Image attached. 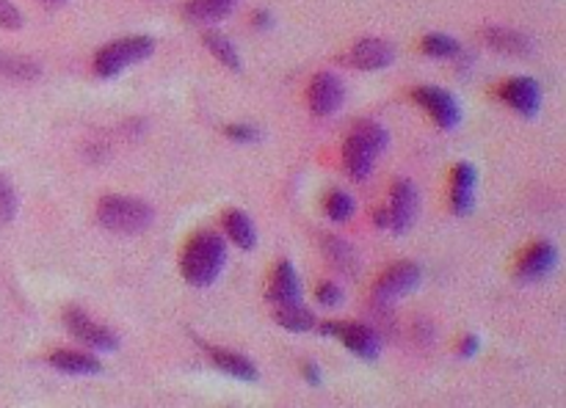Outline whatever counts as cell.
Here are the masks:
<instances>
[{"instance_id":"6da1fadb","label":"cell","mask_w":566,"mask_h":408,"mask_svg":"<svg viewBox=\"0 0 566 408\" xmlns=\"http://www.w3.org/2000/svg\"><path fill=\"white\" fill-rule=\"evenodd\" d=\"M224 265H227V243L222 235L211 229L193 235L182 254V276L188 285L211 287L222 276Z\"/></svg>"},{"instance_id":"7a4b0ae2","label":"cell","mask_w":566,"mask_h":408,"mask_svg":"<svg viewBox=\"0 0 566 408\" xmlns=\"http://www.w3.org/2000/svg\"><path fill=\"white\" fill-rule=\"evenodd\" d=\"M97 221L114 235H139L152 224V207L133 196H106L97 207Z\"/></svg>"},{"instance_id":"3957f363","label":"cell","mask_w":566,"mask_h":408,"mask_svg":"<svg viewBox=\"0 0 566 408\" xmlns=\"http://www.w3.org/2000/svg\"><path fill=\"white\" fill-rule=\"evenodd\" d=\"M152 50H155V41L150 36H128V39L111 41L94 56V72L99 77H117L128 67L150 59Z\"/></svg>"},{"instance_id":"277c9868","label":"cell","mask_w":566,"mask_h":408,"mask_svg":"<svg viewBox=\"0 0 566 408\" xmlns=\"http://www.w3.org/2000/svg\"><path fill=\"white\" fill-rule=\"evenodd\" d=\"M318 332L323 337H338L351 353L365 359V362H374L381 353V337L376 334V328L365 326V323H323Z\"/></svg>"},{"instance_id":"5b68a950","label":"cell","mask_w":566,"mask_h":408,"mask_svg":"<svg viewBox=\"0 0 566 408\" xmlns=\"http://www.w3.org/2000/svg\"><path fill=\"white\" fill-rule=\"evenodd\" d=\"M64 321H67V328H70L72 337H75L78 343L86 345V348L106 350V353L119 350L117 334H114L108 326H103V323L92 321V317H89L83 310H70L67 312Z\"/></svg>"},{"instance_id":"8992f818","label":"cell","mask_w":566,"mask_h":408,"mask_svg":"<svg viewBox=\"0 0 566 408\" xmlns=\"http://www.w3.org/2000/svg\"><path fill=\"white\" fill-rule=\"evenodd\" d=\"M390 229L392 232L403 235L412 224H415L417 211H421V196H417V188L415 182L409 180H398L392 185L390 193Z\"/></svg>"},{"instance_id":"52a82bcc","label":"cell","mask_w":566,"mask_h":408,"mask_svg":"<svg viewBox=\"0 0 566 408\" xmlns=\"http://www.w3.org/2000/svg\"><path fill=\"white\" fill-rule=\"evenodd\" d=\"M307 99H310V111L316 117H332V113L340 111L345 99L343 81L338 75H332V72H321V75L313 77Z\"/></svg>"},{"instance_id":"ba28073f","label":"cell","mask_w":566,"mask_h":408,"mask_svg":"<svg viewBox=\"0 0 566 408\" xmlns=\"http://www.w3.org/2000/svg\"><path fill=\"white\" fill-rule=\"evenodd\" d=\"M415 99L432 113L434 122L439 124L443 130H453L456 124L461 122V108L456 103L453 94H448L445 88L437 86H421L415 92Z\"/></svg>"},{"instance_id":"9c48e42d","label":"cell","mask_w":566,"mask_h":408,"mask_svg":"<svg viewBox=\"0 0 566 408\" xmlns=\"http://www.w3.org/2000/svg\"><path fill=\"white\" fill-rule=\"evenodd\" d=\"M500 97L508 108L520 113V117H536L539 108H542V88L533 77H511V81L503 83Z\"/></svg>"},{"instance_id":"30bf717a","label":"cell","mask_w":566,"mask_h":408,"mask_svg":"<svg viewBox=\"0 0 566 408\" xmlns=\"http://www.w3.org/2000/svg\"><path fill=\"white\" fill-rule=\"evenodd\" d=\"M421 276H423L421 265L415 263L392 265V268L381 276L379 285H376V301L392 303L396 298L406 296V292H412L417 285H421Z\"/></svg>"},{"instance_id":"8fae6325","label":"cell","mask_w":566,"mask_h":408,"mask_svg":"<svg viewBox=\"0 0 566 408\" xmlns=\"http://www.w3.org/2000/svg\"><path fill=\"white\" fill-rule=\"evenodd\" d=\"M396 61V47L385 39H376V36H368V39H359L349 53V64L354 70H385Z\"/></svg>"},{"instance_id":"7c38bea8","label":"cell","mask_w":566,"mask_h":408,"mask_svg":"<svg viewBox=\"0 0 566 408\" xmlns=\"http://www.w3.org/2000/svg\"><path fill=\"white\" fill-rule=\"evenodd\" d=\"M555 265H558V251H555V245L547 243V240H539V243H533L531 249L522 254L514 274H517L520 281H539L547 274H553Z\"/></svg>"},{"instance_id":"4fadbf2b","label":"cell","mask_w":566,"mask_h":408,"mask_svg":"<svg viewBox=\"0 0 566 408\" xmlns=\"http://www.w3.org/2000/svg\"><path fill=\"white\" fill-rule=\"evenodd\" d=\"M376 158H379V152H376L374 146L363 139V135L351 133V139L345 141V146H343V164H345V171H349L351 180H356V182L368 180L370 171H374Z\"/></svg>"},{"instance_id":"5bb4252c","label":"cell","mask_w":566,"mask_h":408,"mask_svg":"<svg viewBox=\"0 0 566 408\" xmlns=\"http://www.w3.org/2000/svg\"><path fill=\"white\" fill-rule=\"evenodd\" d=\"M484 41L503 56H517V59H526L533 53V41L526 34L514 28H503V25H490L484 28Z\"/></svg>"},{"instance_id":"9a60e30c","label":"cell","mask_w":566,"mask_h":408,"mask_svg":"<svg viewBox=\"0 0 566 408\" xmlns=\"http://www.w3.org/2000/svg\"><path fill=\"white\" fill-rule=\"evenodd\" d=\"M475 185H479V171L473 164H456L453 169V193L450 204L459 216H468L475 207Z\"/></svg>"},{"instance_id":"2e32d148","label":"cell","mask_w":566,"mask_h":408,"mask_svg":"<svg viewBox=\"0 0 566 408\" xmlns=\"http://www.w3.org/2000/svg\"><path fill=\"white\" fill-rule=\"evenodd\" d=\"M269 301L274 303V307L302 301V281H298L296 268H293L287 260H282V263L276 265L274 279H271V287H269Z\"/></svg>"},{"instance_id":"e0dca14e","label":"cell","mask_w":566,"mask_h":408,"mask_svg":"<svg viewBox=\"0 0 566 408\" xmlns=\"http://www.w3.org/2000/svg\"><path fill=\"white\" fill-rule=\"evenodd\" d=\"M47 362L54 364L59 373L67 375H99L103 364L92 353H78V350H56Z\"/></svg>"},{"instance_id":"ac0fdd59","label":"cell","mask_w":566,"mask_h":408,"mask_svg":"<svg viewBox=\"0 0 566 408\" xmlns=\"http://www.w3.org/2000/svg\"><path fill=\"white\" fill-rule=\"evenodd\" d=\"M323 251H327L329 263L345 276H356L359 274V254H356L354 245L349 240L338 238V235H327L323 238Z\"/></svg>"},{"instance_id":"d6986e66","label":"cell","mask_w":566,"mask_h":408,"mask_svg":"<svg viewBox=\"0 0 566 408\" xmlns=\"http://www.w3.org/2000/svg\"><path fill=\"white\" fill-rule=\"evenodd\" d=\"M235 3H238V0H188L182 12H186V17L191 20V23L211 25L227 17L235 9Z\"/></svg>"},{"instance_id":"ffe728a7","label":"cell","mask_w":566,"mask_h":408,"mask_svg":"<svg viewBox=\"0 0 566 408\" xmlns=\"http://www.w3.org/2000/svg\"><path fill=\"white\" fill-rule=\"evenodd\" d=\"M274 321L280 323L285 332H293V334H304V332H313V328H316V315H313L307 307H302V301L282 303V307H276Z\"/></svg>"},{"instance_id":"44dd1931","label":"cell","mask_w":566,"mask_h":408,"mask_svg":"<svg viewBox=\"0 0 566 408\" xmlns=\"http://www.w3.org/2000/svg\"><path fill=\"white\" fill-rule=\"evenodd\" d=\"M224 232H227V238H233V243L238 249L251 251L257 245L255 224H251V218L244 211H229L224 216Z\"/></svg>"},{"instance_id":"7402d4cb","label":"cell","mask_w":566,"mask_h":408,"mask_svg":"<svg viewBox=\"0 0 566 408\" xmlns=\"http://www.w3.org/2000/svg\"><path fill=\"white\" fill-rule=\"evenodd\" d=\"M211 359L216 364V370H222L224 375L238 381H257V368L246 359V356L229 353V350H211Z\"/></svg>"},{"instance_id":"603a6c76","label":"cell","mask_w":566,"mask_h":408,"mask_svg":"<svg viewBox=\"0 0 566 408\" xmlns=\"http://www.w3.org/2000/svg\"><path fill=\"white\" fill-rule=\"evenodd\" d=\"M0 75L9 81H36L42 75L39 64L17 53H0Z\"/></svg>"},{"instance_id":"cb8c5ba5","label":"cell","mask_w":566,"mask_h":408,"mask_svg":"<svg viewBox=\"0 0 566 408\" xmlns=\"http://www.w3.org/2000/svg\"><path fill=\"white\" fill-rule=\"evenodd\" d=\"M204 47H208V50H211V53L216 56V61H222V64L227 67V70H240L238 50H235V45L224 34H216V31H208V34H204Z\"/></svg>"},{"instance_id":"d4e9b609","label":"cell","mask_w":566,"mask_h":408,"mask_svg":"<svg viewBox=\"0 0 566 408\" xmlns=\"http://www.w3.org/2000/svg\"><path fill=\"white\" fill-rule=\"evenodd\" d=\"M459 41L448 34H428L423 39V53L434 56V59H450V56H459Z\"/></svg>"},{"instance_id":"484cf974","label":"cell","mask_w":566,"mask_h":408,"mask_svg":"<svg viewBox=\"0 0 566 408\" xmlns=\"http://www.w3.org/2000/svg\"><path fill=\"white\" fill-rule=\"evenodd\" d=\"M354 211H356V204H354V199L349 196V193H345V191L329 193L327 213H329V218H332V221H338V224L351 221V218H354Z\"/></svg>"},{"instance_id":"4316f807","label":"cell","mask_w":566,"mask_h":408,"mask_svg":"<svg viewBox=\"0 0 566 408\" xmlns=\"http://www.w3.org/2000/svg\"><path fill=\"white\" fill-rule=\"evenodd\" d=\"M17 211H20L17 191H14L12 180H9L7 175H0V224L14 221Z\"/></svg>"},{"instance_id":"83f0119b","label":"cell","mask_w":566,"mask_h":408,"mask_svg":"<svg viewBox=\"0 0 566 408\" xmlns=\"http://www.w3.org/2000/svg\"><path fill=\"white\" fill-rule=\"evenodd\" d=\"M354 133L356 135H363L365 141H368L370 146H374L376 152H385V146H387V141H390V135H387V130L381 128V124H376V122H359L354 128Z\"/></svg>"},{"instance_id":"f1b7e54d","label":"cell","mask_w":566,"mask_h":408,"mask_svg":"<svg viewBox=\"0 0 566 408\" xmlns=\"http://www.w3.org/2000/svg\"><path fill=\"white\" fill-rule=\"evenodd\" d=\"M0 28H23V14H20V9L14 7V3H9V0H0Z\"/></svg>"},{"instance_id":"f546056e","label":"cell","mask_w":566,"mask_h":408,"mask_svg":"<svg viewBox=\"0 0 566 408\" xmlns=\"http://www.w3.org/2000/svg\"><path fill=\"white\" fill-rule=\"evenodd\" d=\"M316 298L323 307H340L343 303V287H338L334 281H323V285H318Z\"/></svg>"},{"instance_id":"4dcf8cb0","label":"cell","mask_w":566,"mask_h":408,"mask_svg":"<svg viewBox=\"0 0 566 408\" xmlns=\"http://www.w3.org/2000/svg\"><path fill=\"white\" fill-rule=\"evenodd\" d=\"M227 135L233 141H238V144H255V141L263 139V133L257 128H251V124H229Z\"/></svg>"},{"instance_id":"1f68e13d","label":"cell","mask_w":566,"mask_h":408,"mask_svg":"<svg viewBox=\"0 0 566 408\" xmlns=\"http://www.w3.org/2000/svg\"><path fill=\"white\" fill-rule=\"evenodd\" d=\"M479 348H481V339L475 337V334H470V337H464L459 343V356H464V359H470V356H475L479 353Z\"/></svg>"},{"instance_id":"d6a6232c","label":"cell","mask_w":566,"mask_h":408,"mask_svg":"<svg viewBox=\"0 0 566 408\" xmlns=\"http://www.w3.org/2000/svg\"><path fill=\"white\" fill-rule=\"evenodd\" d=\"M302 375H304V381H307V384L310 386H321V368H318L316 362H307L302 368Z\"/></svg>"},{"instance_id":"836d02e7","label":"cell","mask_w":566,"mask_h":408,"mask_svg":"<svg viewBox=\"0 0 566 408\" xmlns=\"http://www.w3.org/2000/svg\"><path fill=\"white\" fill-rule=\"evenodd\" d=\"M374 224L381 229H390V211H376L374 213Z\"/></svg>"},{"instance_id":"e575fe53","label":"cell","mask_w":566,"mask_h":408,"mask_svg":"<svg viewBox=\"0 0 566 408\" xmlns=\"http://www.w3.org/2000/svg\"><path fill=\"white\" fill-rule=\"evenodd\" d=\"M255 25H257V28H269V25H271V14L269 12H257L255 14Z\"/></svg>"},{"instance_id":"d590c367","label":"cell","mask_w":566,"mask_h":408,"mask_svg":"<svg viewBox=\"0 0 566 408\" xmlns=\"http://www.w3.org/2000/svg\"><path fill=\"white\" fill-rule=\"evenodd\" d=\"M42 3H45V7H50V9H59L64 0H42Z\"/></svg>"}]
</instances>
